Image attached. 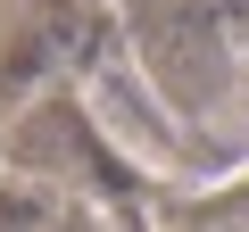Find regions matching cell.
<instances>
[{"label": "cell", "mask_w": 249, "mask_h": 232, "mask_svg": "<svg viewBox=\"0 0 249 232\" xmlns=\"http://www.w3.org/2000/svg\"><path fill=\"white\" fill-rule=\"evenodd\" d=\"M216 17H224V33H241V42H249V0H216Z\"/></svg>", "instance_id": "cell-1"}]
</instances>
